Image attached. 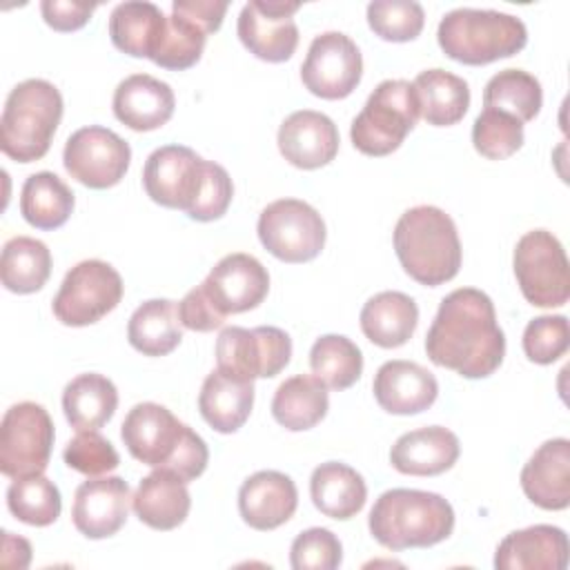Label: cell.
Masks as SVG:
<instances>
[{
    "label": "cell",
    "instance_id": "cell-15",
    "mask_svg": "<svg viewBox=\"0 0 570 570\" xmlns=\"http://www.w3.org/2000/svg\"><path fill=\"white\" fill-rule=\"evenodd\" d=\"M301 2L287 0H252L238 13V38L265 62H285L298 47V27L294 13Z\"/></svg>",
    "mask_w": 570,
    "mask_h": 570
},
{
    "label": "cell",
    "instance_id": "cell-2",
    "mask_svg": "<svg viewBox=\"0 0 570 570\" xmlns=\"http://www.w3.org/2000/svg\"><path fill=\"white\" fill-rule=\"evenodd\" d=\"M394 252L410 278L436 287L461 267V240L454 220L434 205H416L394 227Z\"/></svg>",
    "mask_w": 570,
    "mask_h": 570
},
{
    "label": "cell",
    "instance_id": "cell-38",
    "mask_svg": "<svg viewBox=\"0 0 570 570\" xmlns=\"http://www.w3.org/2000/svg\"><path fill=\"white\" fill-rule=\"evenodd\" d=\"M312 374L332 390L352 387L363 372V354L354 341L343 334H325L309 350Z\"/></svg>",
    "mask_w": 570,
    "mask_h": 570
},
{
    "label": "cell",
    "instance_id": "cell-49",
    "mask_svg": "<svg viewBox=\"0 0 570 570\" xmlns=\"http://www.w3.org/2000/svg\"><path fill=\"white\" fill-rule=\"evenodd\" d=\"M229 2L225 0H174L171 11L198 24L207 36L218 31Z\"/></svg>",
    "mask_w": 570,
    "mask_h": 570
},
{
    "label": "cell",
    "instance_id": "cell-29",
    "mask_svg": "<svg viewBox=\"0 0 570 570\" xmlns=\"http://www.w3.org/2000/svg\"><path fill=\"white\" fill-rule=\"evenodd\" d=\"M309 497L321 514L345 521L363 510L367 485L354 468L338 461H327L314 468L309 479Z\"/></svg>",
    "mask_w": 570,
    "mask_h": 570
},
{
    "label": "cell",
    "instance_id": "cell-26",
    "mask_svg": "<svg viewBox=\"0 0 570 570\" xmlns=\"http://www.w3.org/2000/svg\"><path fill=\"white\" fill-rule=\"evenodd\" d=\"M136 517L154 530H174L185 523L191 497L187 483L169 470L154 468L136 488L131 497Z\"/></svg>",
    "mask_w": 570,
    "mask_h": 570
},
{
    "label": "cell",
    "instance_id": "cell-39",
    "mask_svg": "<svg viewBox=\"0 0 570 570\" xmlns=\"http://www.w3.org/2000/svg\"><path fill=\"white\" fill-rule=\"evenodd\" d=\"M7 505L18 521L45 528L60 517L62 499L60 490L51 479H47L45 474H33L13 479L7 490Z\"/></svg>",
    "mask_w": 570,
    "mask_h": 570
},
{
    "label": "cell",
    "instance_id": "cell-43",
    "mask_svg": "<svg viewBox=\"0 0 570 570\" xmlns=\"http://www.w3.org/2000/svg\"><path fill=\"white\" fill-rule=\"evenodd\" d=\"M570 330L563 314L532 318L523 330V352L532 363L550 365L568 352Z\"/></svg>",
    "mask_w": 570,
    "mask_h": 570
},
{
    "label": "cell",
    "instance_id": "cell-47",
    "mask_svg": "<svg viewBox=\"0 0 570 570\" xmlns=\"http://www.w3.org/2000/svg\"><path fill=\"white\" fill-rule=\"evenodd\" d=\"M178 316L183 327L194 332H212L225 323V316L218 314V309L212 305L203 285H196L183 296L178 303Z\"/></svg>",
    "mask_w": 570,
    "mask_h": 570
},
{
    "label": "cell",
    "instance_id": "cell-21",
    "mask_svg": "<svg viewBox=\"0 0 570 570\" xmlns=\"http://www.w3.org/2000/svg\"><path fill=\"white\" fill-rule=\"evenodd\" d=\"M298 505L294 481L276 470H261L247 476L238 490V512L254 530H274L289 521Z\"/></svg>",
    "mask_w": 570,
    "mask_h": 570
},
{
    "label": "cell",
    "instance_id": "cell-9",
    "mask_svg": "<svg viewBox=\"0 0 570 570\" xmlns=\"http://www.w3.org/2000/svg\"><path fill=\"white\" fill-rule=\"evenodd\" d=\"M122 298V278L105 261L89 258L73 265L53 296V314L62 325L85 327L116 309Z\"/></svg>",
    "mask_w": 570,
    "mask_h": 570
},
{
    "label": "cell",
    "instance_id": "cell-12",
    "mask_svg": "<svg viewBox=\"0 0 570 570\" xmlns=\"http://www.w3.org/2000/svg\"><path fill=\"white\" fill-rule=\"evenodd\" d=\"M131 163L129 142L116 131L89 125L76 129L62 151V165L71 178L91 189H107L118 185Z\"/></svg>",
    "mask_w": 570,
    "mask_h": 570
},
{
    "label": "cell",
    "instance_id": "cell-19",
    "mask_svg": "<svg viewBox=\"0 0 570 570\" xmlns=\"http://www.w3.org/2000/svg\"><path fill=\"white\" fill-rule=\"evenodd\" d=\"M278 149L298 169H318L338 154V129L334 120L314 109L289 114L278 127Z\"/></svg>",
    "mask_w": 570,
    "mask_h": 570
},
{
    "label": "cell",
    "instance_id": "cell-31",
    "mask_svg": "<svg viewBox=\"0 0 570 570\" xmlns=\"http://www.w3.org/2000/svg\"><path fill=\"white\" fill-rule=\"evenodd\" d=\"M414 94L419 102V116L434 127L456 125L470 107L468 82L445 69H425L414 82Z\"/></svg>",
    "mask_w": 570,
    "mask_h": 570
},
{
    "label": "cell",
    "instance_id": "cell-35",
    "mask_svg": "<svg viewBox=\"0 0 570 570\" xmlns=\"http://www.w3.org/2000/svg\"><path fill=\"white\" fill-rule=\"evenodd\" d=\"M73 212V191L53 171L31 174L20 191V214L36 229H58Z\"/></svg>",
    "mask_w": 570,
    "mask_h": 570
},
{
    "label": "cell",
    "instance_id": "cell-41",
    "mask_svg": "<svg viewBox=\"0 0 570 570\" xmlns=\"http://www.w3.org/2000/svg\"><path fill=\"white\" fill-rule=\"evenodd\" d=\"M472 145L483 158L503 160L521 149L523 122L505 111L483 107L472 125Z\"/></svg>",
    "mask_w": 570,
    "mask_h": 570
},
{
    "label": "cell",
    "instance_id": "cell-46",
    "mask_svg": "<svg viewBox=\"0 0 570 570\" xmlns=\"http://www.w3.org/2000/svg\"><path fill=\"white\" fill-rule=\"evenodd\" d=\"M232 196H234V185H232V178H229L227 169L218 163L207 160L205 163L203 187L198 191L196 203L187 212V216L191 220H198V223L216 220L227 212V207L232 203Z\"/></svg>",
    "mask_w": 570,
    "mask_h": 570
},
{
    "label": "cell",
    "instance_id": "cell-10",
    "mask_svg": "<svg viewBox=\"0 0 570 570\" xmlns=\"http://www.w3.org/2000/svg\"><path fill=\"white\" fill-rule=\"evenodd\" d=\"M258 238L263 247L283 263H307L325 245V223L305 200L281 198L269 203L258 216Z\"/></svg>",
    "mask_w": 570,
    "mask_h": 570
},
{
    "label": "cell",
    "instance_id": "cell-27",
    "mask_svg": "<svg viewBox=\"0 0 570 570\" xmlns=\"http://www.w3.org/2000/svg\"><path fill=\"white\" fill-rule=\"evenodd\" d=\"M252 405L254 381L240 379L218 367L205 376L198 394V410L212 430L220 434L236 432L249 419Z\"/></svg>",
    "mask_w": 570,
    "mask_h": 570
},
{
    "label": "cell",
    "instance_id": "cell-44",
    "mask_svg": "<svg viewBox=\"0 0 570 570\" xmlns=\"http://www.w3.org/2000/svg\"><path fill=\"white\" fill-rule=\"evenodd\" d=\"M65 463L85 474V476H100L107 474L111 470L118 468L120 456L116 452V448L96 430H87V432H78L62 452Z\"/></svg>",
    "mask_w": 570,
    "mask_h": 570
},
{
    "label": "cell",
    "instance_id": "cell-24",
    "mask_svg": "<svg viewBox=\"0 0 570 570\" xmlns=\"http://www.w3.org/2000/svg\"><path fill=\"white\" fill-rule=\"evenodd\" d=\"M114 116L134 131H154L163 127L176 107L171 87L149 73H134L118 82L114 91Z\"/></svg>",
    "mask_w": 570,
    "mask_h": 570
},
{
    "label": "cell",
    "instance_id": "cell-1",
    "mask_svg": "<svg viewBox=\"0 0 570 570\" xmlns=\"http://www.w3.org/2000/svg\"><path fill=\"white\" fill-rule=\"evenodd\" d=\"M425 352L439 367L465 379H485L503 363L505 336L492 298L476 287L450 292L425 334Z\"/></svg>",
    "mask_w": 570,
    "mask_h": 570
},
{
    "label": "cell",
    "instance_id": "cell-5",
    "mask_svg": "<svg viewBox=\"0 0 570 570\" xmlns=\"http://www.w3.org/2000/svg\"><path fill=\"white\" fill-rule=\"evenodd\" d=\"M436 40L448 58L476 67L519 53L528 42V29L512 13L459 7L441 18Z\"/></svg>",
    "mask_w": 570,
    "mask_h": 570
},
{
    "label": "cell",
    "instance_id": "cell-36",
    "mask_svg": "<svg viewBox=\"0 0 570 570\" xmlns=\"http://www.w3.org/2000/svg\"><path fill=\"white\" fill-rule=\"evenodd\" d=\"M51 274L49 247L31 236H13L2 247L0 278L13 294H33L42 289Z\"/></svg>",
    "mask_w": 570,
    "mask_h": 570
},
{
    "label": "cell",
    "instance_id": "cell-25",
    "mask_svg": "<svg viewBox=\"0 0 570 570\" xmlns=\"http://www.w3.org/2000/svg\"><path fill=\"white\" fill-rule=\"evenodd\" d=\"M459 452V436L452 430L430 425L401 434L390 450V463L401 474L436 476L456 463Z\"/></svg>",
    "mask_w": 570,
    "mask_h": 570
},
{
    "label": "cell",
    "instance_id": "cell-33",
    "mask_svg": "<svg viewBox=\"0 0 570 570\" xmlns=\"http://www.w3.org/2000/svg\"><path fill=\"white\" fill-rule=\"evenodd\" d=\"M330 396L323 381L314 374L285 379L272 399V414L289 432H303L321 423L327 414Z\"/></svg>",
    "mask_w": 570,
    "mask_h": 570
},
{
    "label": "cell",
    "instance_id": "cell-32",
    "mask_svg": "<svg viewBox=\"0 0 570 570\" xmlns=\"http://www.w3.org/2000/svg\"><path fill=\"white\" fill-rule=\"evenodd\" d=\"M118 407L116 385L96 372L78 374L62 390V412L78 432L100 430Z\"/></svg>",
    "mask_w": 570,
    "mask_h": 570
},
{
    "label": "cell",
    "instance_id": "cell-34",
    "mask_svg": "<svg viewBox=\"0 0 570 570\" xmlns=\"http://www.w3.org/2000/svg\"><path fill=\"white\" fill-rule=\"evenodd\" d=\"M131 347L145 356H165L183 341L178 305L169 298H151L136 307L127 325Z\"/></svg>",
    "mask_w": 570,
    "mask_h": 570
},
{
    "label": "cell",
    "instance_id": "cell-20",
    "mask_svg": "<svg viewBox=\"0 0 570 570\" xmlns=\"http://www.w3.org/2000/svg\"><path fill=\"white\" fill-rule=\"evenodd\" d=\"M372 392L385 412L407 416L428 410L436 401L439 383L423 365L396 358L376 370Z\"/></svg>",
    "mask_w": 570,
    "mask_h": 570
},
{
    "label": "cell",
    "instance_id": "cell-22",
    "mask_svg": "<svg viewBox=\"0 0 570 570\" xmlns=\"http://www.w3.org/2000/svg\"><path fill=\"white\" fill-rule=\"evenodd\" d=\"M568 534L548 523L510 532L494 552L497 570H563L568 566Z\"/></svg>",
    "mask_w": 570,
    "mask_h": 570
},
{
    "label": "cell",
    "instance_id": "cell-7",
    "mask_svg": "<svg viewBox=\"0 0 570 570\" xmlns=\"http://www.w3.org/2000/svg\"><path fill=\"white\" fill-rule=\"evenodd\" d=\"M514 276L523 298L537 307H561L570 298L568 256L548 229L525 232L514 247Z\"/></svg>",
    "mask_w": 570,
    "mask_h": 570
},
{
    "label": "cell",
    "instance_id": "cell-23",
    "mask_svg": "<svg viewBox=\"0 0 570 570\" xmlns=\"http://www.w3.org/2000/svg\"><path fill=\"white\" fill-rule=\"evenodd\" d=\"M523 494L543 510L570 505V441L550 439L541 443L521 470Z\"/></svg>",
    "mask_w": 570,
    "mask_h": 570
},
{
    "label": "cell",
    "instance_id": "cell-18",
    "mask_svg": "<svg viewBox=\"0 0 570 570\" xmlns=\"http://www.w3.org/2000/svg\"><path fill=\"white\" fill-rule=\"evenodd\" d=\"M129 485L120 476H91L76 488L71 519L87 539L116 534L129 514Z\"/></svg>",
    "mask_w": 570,
    "mask_h": 570
},
{
    "label": "cell",
    "instance_id": "cell-13",
    "mask_svg": "<svg viewBox=\"0 0 570 570\" xmlns=\"http://www.w3.org/2000/svg\"><path fill=\"white\" fill-rule=\"evenodd\" d=\"M363 76V58L356 42L341 31L316 36L301 65L305 89L325 100L347 98Z\"/></svg>",
    "mask_w": 570,
    "mask_h": 570
},
{
    "label": "cell",
    "instance_id": "cell-42",
    "mask_svg": "<svg viewBox=\"0 0 570 570\" xmlns=\"http://www.w3.org/2000/svg\"><path fill=\"white\" fill-rule=\"evenodd\" d=\"M425 22L423 7L412 0H374L367 4L370 29L390 42L414 40Z\"/></svg>",
    "mask_w": 570,
    "mask_h": 570
},
{
    "label": "cell",
    "instance_id": "cell-48",
    "mask_svg": "<svg viewBox=\"0 0 570 570\" xmlns=\"http://www.w3.org/2000/svg\"><path fill=\"white\" fill-rule=\"evenodd\" d=\"M96 2H71V0H42L40 13L45 22L56 31H76L85 27L96 11Z\"/></svg>",
    "mask_w": 570,
    "mask_h": 570
},
{
    "label": "cell",
    "instance_id": "cell-8",
    "mask_svg": "<svg viewBox=\"0 0 570 570\" xmlns=\"http://www.w3.org/2000/svg\"><path fill=\"white\" fill-rule=\"evenodd\" d=\"M53 421L33 401L11 405L0 425V472L9 479L42 474L53 448Z\"/></svg>",
    "mask_w": 570,
    "mask_h": 570
},
{
    "label": "cell",
    "instance_id": "cell-17",
    "mask_svg": "<svg viewBox=\"0 0 570 570\" xmlns=\"http://www.w3.org/2000/svg\"><path fill=\"white\" fill-rule=\"evenodd\" d=\"M185 430L187 425L165 405L145 401L127 412L120 425V439L136 461L151 468H165L176 454Z\"/></svg>",
    "mask_w": 570,
    "mask_h": 570
},
{
    "label": "cell",
    "instance_id": "cell-40",
    "mask_svg": "<svg viewBox=\"0 0 570 570\" xmlns=\"http://www.w3.org/2000/svg\"><path fill=\"white\" fill-rule=\"evenodd\" d=\"M205 40L207 33L198 24L171 11V16H167L165 31L156 53L151 56V62L171 71L189 69L200 60Z\"/></svg>",
    "mask_w": 570,
    "mask_h": 570
},
{
    "label": "cell",
    "instance_id": "cell-6",
    "mask_svg": "<svg viewBox=\"0 0 570 570\" xmlns=\"http://www.w3.org/2000/svg\"><path fill=\"white\" fill-rule=\"evenodd\" d=\"M419 120V102L412 82L383 80L352 120V145L365 156L396 151Z\"/></svg>",
    "mask_w": 570,
    "mask_h": 570
},
{
    "label": "cell",
    "instance_id": "cell-14",
    "mask_svg": "<svg viewBox=\"0 0 570 570\" xmlns=\"http://www.w3.org/2000/svg\"><path fill=\"white\" fill-rule=\"evenodd\" d=\"M205 163V158L185 145L154 149L142 167L147 196L163 207L189 212L203 187Z\"/></svg>",
    "mask_w": 570,
    "mask_h": 570
},
{
    "label": "cell",
    "instance_id": "cell-4",
    "mask_svg": "<svg viewBox=\"0 0 570 570\" xmlns=\"http://www.w3.org/2000/svg\"><path fill=\"white\" fill-rule=\"evenodd\" d=\"M62 96L58 87L42 78L18 82L4 102L0 118V149L18 163L40 160L62 118Z\"/></svg>",
    "mask_w": 570,
    "mask_h": 570
},
{
    "label": "cell",
    "instance_id": "cell-16",
    "mask_svg": "<svg viewBox=\"0 0 570 570\" xmlns=\"http://www.w3.org/2000/svg\"><path fill=\"white\" fill-rule=\"evenodd\" d=\"M212 305L225 318L258 307L269 292V274L252 254L223 256L200 283Z\"/></svg>",
    "mask_w": 570,
    "mask_h": 570
},
{
    "label": "cell",
    "instance_id": "cell-50",
    "mask_svg": "<svg viewBox=\"0 0 570 570\" xmlns=\"http://www.w3.org/2000/svg\"><path fill=\"white\" fill-rule=\"evenodd\" d=\"M31 561V543L13 532H2V566L4 568H27Z\"/></svg>",
    "mask_w": 570,
    "mask_h": 570
},
{
    "label": "cell",
    "instance_id": "cell-45",
    "mask_svg": "<svg viewBox=\"0 0 570 570\" xmlns=\"http://www.w3.org/2000/svg\"><path fill=\"white\" fill-rule=\"evenodd\" d=\"M343 561V546L327 528L303 530L289 548L294 570H334Z\"/></svg>",
    "mask_w": 570,
    "mask_h": 570
},
{
    "label": "cell",
    "instance_id": "cell-37",
    "mask_svg": "<svg viewBox=\"0 0 570 570\" xmlns=\"http://www.w3.org/2000/svg\"><path fill=\"white\" fill-rule=\"evenodd\" d=\"M543 91L539 80L523 69H503L494 73L483 89V107L499 109L519 122L534 120L541 111Z\"/></svg>",
    "mask_w": 570,
    "mask_h": 570
},
{
    "label": "cell",
    "instance_id": "cell-11",
    "mask_svg": "<svg viewBox=\"0 0 570 570\" xmlns=\"http://www.w3.org/2000/svg\"><path fill=\"white\" fill-rule=\"evenodd\" d=\"M292 358V338L274 325L225 327L216 341L218 370L240 379H272L287 367Z\"/></svg>",
    "mask_w": 570,
    "mask_h": 570
},
{
    "label": "cell",
    "instance_id": "cell-30",
    "mask_svg": "<svg viewBox=\"0 0 570 570\" xmlns=\"http://www.w3.org/2000/svg\"><path fill=\"white\" fill-rule=\"evenodd\" d=\"M167 16L154 2L129 0L114 7L109 16V36L116 49L134 58H149L156 53L165 31Z\"/></svg>",
    "mask_w": 570,
    "mask_h": 570
},
{
    "label": "cell",
    "instance_id": "cell-28",
    "mask_svg": "<svg viewBox=\"0 0 570 570\" xmlns=\"http://www.w3.org/2000/svg\"><path fill=\"white\" fill-rule=\"evenodd\" d=\"M358 321L367 341L392 350L412 338L419 323V307L403 292H379L363 305Z\"/></svg>",
    "mask_w": 570,
    "mask_h": 570
},
{
    "label": "cell",
    "instance_id": "cell-3",
    "mask_svg": "<svg viewBox=\"0 0 570 570\" xmlns=\"http://www.w3.org/2000/svg\"><path fill=\"white\" fill-rule=\"evenodd\" d=\"M367 525L387 550L430 548L452 534L454 510L436 492L394 488L374 501Z\"/></svg>",
    "mask_w": 570,
    "mask_h": 570
}]
</instances>
